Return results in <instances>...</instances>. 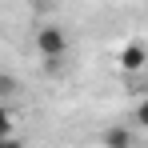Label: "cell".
Segmentation results:
<instances>
[{
  "label": "cell",
  "instance_id": "obj_1",
  "mask_svg": "<svg viewBox=\"0 0 148 148\" xmlns=\"http://www.w3.org/2000/svg\"><path fill=\"white\" fill-rule=\"evenodd\" d=\"M36 52H40V60L44 64H56V60H64L68 56V32L56 24H44L40 32H36Z\"/></svg>",
  "mask_w": 148,
  "mask_h": 148
},
{
  "label": "cell",
  "instance_id": "obj_2",
  "mask_svg": "<svg viewBox=\"0 0 148 148\" xmlns=\"http://www.w3.org/2000/svg\"><path fill=\"white\" fill-rule=\"evenodd\" d=\"M116 64H120V72H140L148 64V48L140 44V40H128L120 52H116Z\"/></svg>",
  "mask_w": 148,
  "mask_h": 148
},
{
  "label": "cell",
  "instance_id": "obj_3",
  "mask_svg": "<svg viewBox=\"0 0 148 148\" xmlns=\"http://www.w3.org/2000/svg\"><path fill=\"white\" fill-rule=\"evenodd\" d=\"M100 140H104V144H108V148H128V144H132V132L116 124V128H108V132H104Z\"/></svg>",
  "mask_w": 148,
  "mask_h": 148
},
{
  "label": "cell",
  "instance_id": "obj_4",
  "mask_svg": "<svg viewBox=\"0 0 148 148\" xmlns=\"http://www.w3.org/2000/svg\"><path fill=\"white\" fill-rule=\"evenodd\" d=\"M12 140V116H8V108L0 104V144H8Z\"/></svg>",
  "mask_w": 148,
  "mask_h": 148
},
{
  "label": "cell",
  "instance_id": "obj_5",
  "mask_svg": "<svg viewBox=\"0 0 148 148\" xmlns=\"http://www.w3.org/2000/svg\"><path fill=\"white\" fill-rule=\"evenodd\" d=\"M132 116H136V124H140V128H148V100H140V104H136V112H132Z\"/></svg>",
  "mask_w": 148,
  "mask_h": 148
}]
</instances>
